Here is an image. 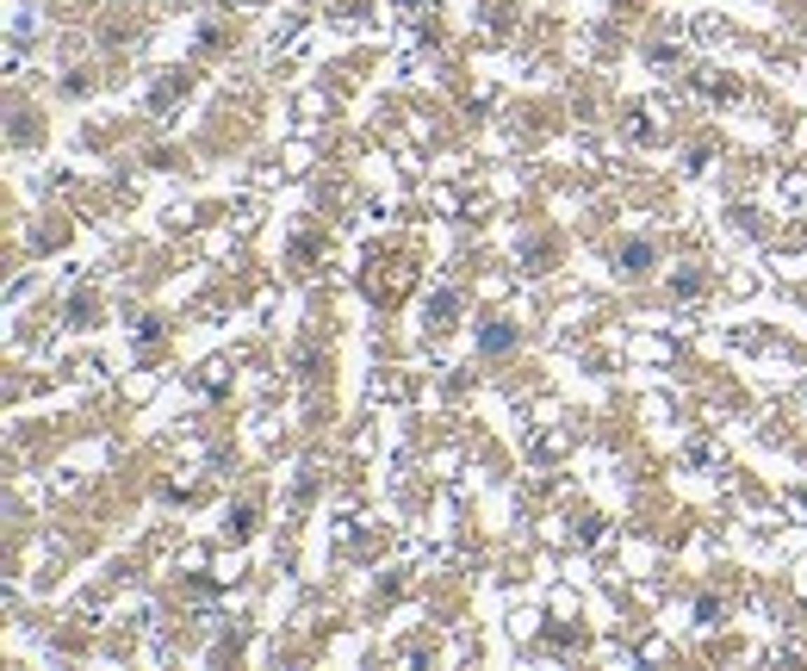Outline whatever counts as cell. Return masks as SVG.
Segmentation results:
<instances>
[{"mask_svg":"<svg viewBox=\"0 0 807 671\" xmlns=\"http://www.w3.org/2000/svg\"><path fill=\"white\" fill-rule=\"evenodd\" d=\"M646 262H652V249H646V243H633V249H621V268H646Z\"/></svg>","mask_w":807,"mask_h":671,"instance_id":"6da1fadb","label":"cell"}]
</instances>
